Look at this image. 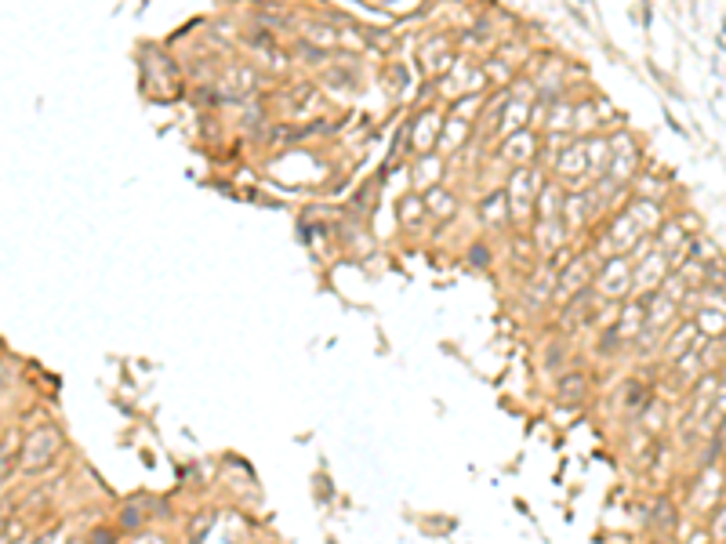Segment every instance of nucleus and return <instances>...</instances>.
Segmentation results:
<instances>
[{
    "mask_svg": "<svg viewBox=\"0 0 726 544\" xmlns=\"http://www.w3.org/2000/svg\"><path fill=\"white\" fill-rule=\"evenodd\" d=\"M541 186H544V181H541V174H537L534 167H516V171L509 174V186H505V193H509V207H512V214H516L520 221L534 214Z\"/></svg>",
    "mask_w": 726,
    "mask_h": 544,
    "instance_id": "1",
    "label": "nucleus"
},
{
    "mask_svg": "<svg viewBox=\"0 0 726 544\" xmlns=\"http://www.w3.org/2000/svg\"><path fill=\"white\" fill-rule=\"evenodd\" d=\"M610 149H614V156H610V171H607V174H610L614 181H628L632 171H635V164H640V149H635V142L628 139V134H614Z\"/></svg>",
    "mask_w": 726,
    "mask_h": 544,
    "instance_id": "2",
    "label": "nucleus"
},
{
    "mask_svg": "<svg viewBox=\"0 0 726 544\" xmlns=\"http://www.w3.org/2000/svg\"><path fill=\"white\" fill-rule=\"evenodd\" d=\"M628 214H632L635 225H640V233H643V236H647V233H657L661 225L668 221L661 200H647V196H635V200L628 204Z\"/></svg>",
    "mask_w": 726,
    "mask_h": 544,
    "instance_id": "3",
    "label": "nucleus"
},
{
    "mask_svg": "<svg viewBox=\"0 0 726 544\" xmlns=\"http://www.w3.org/2000/svg\"><path fill=\"white\" fill-rule=\"evenodd\" d=\"M563 207H567V186H556V181H544L537 193V221H563Z\"/></svg>",
    "mask_w": 726,
    "mask_h": 544,
    "instance_id": "4",
    "label": "nucleus"
},
{
    "mask_svg": "<svg viewBox=\"0 0 726 544\" xmlns=\"http://www.w3.org/2000/svg\"><path fill=\"white\" fill-rule=\"evenodd\" d=\"M537 149H541V142H534L530 131H516V134H509V142L502 146V156L512 160L516 167H534Z\"/></svg>",
    "mask_w": 726,
    "mask_h": 544,
    "instance_id": "5",
    "label": "nucleus"
},
{
    "mask_svg": "<svg viewBox=\"0 0 726 544\" xmlns=\"http://www.w3.org/2000/svg\"><path fill=\"white\" fill-rule=\"evenodd\" d=\"M509 193L505 189H497V193H490L487 200H483V207H480V214H483V221L490 225V229H505L509 225Z\"/></svg>",
    "mask_w": 726,
    "mask_h": 544,
    "instance_id": "6",
    "label": "nucleus"
},
{
    "mask_svg": "<svg viewBox=\"0 0 726 544\" xmlns=\"http://www.w3.org/2000/svg\"><path fill=\"white\" fill-rule=\"evenodd\" d=\"M640 225H635L632 221V214L625 211V214H614V221H610V236H607V244H617V247H635V244H640Z\"/></svg>",
    "mask_w": 726,
    "mask_h": 544,
    "instance_id": "7",
    "label": "nucleus"
},
{
    "mask_svg": "<svg viewBox=\"0 0 726 544\" xmlns=\"http://www.w3.org/2000/svg\"><path fill=\"white\" fill-rule=\"evenodd\" d=\"M574 127V106L563 99H549V116H544V127L549 134H567Z\"/></svg>",
    "mask_w": 726,
    "mask_h": 544,
    "instance_id": "8",
    "label": "nucleus"
},
{
    "mask_svg": "<svg viewBox=\"0 0 726 544\" xmlns=\"http://www.w3.org/2000/svg\"><path fill=\"white\" fill-rule=\"evenodd\" d=\"M556 167H560V174H567V178H574V181H581L585 174H588V160H585V142H577V146H567L560 156H556Z\"/></svg>",
    "mask_w": 726,
    "mask_h": 544,
    "instance_id": "9",
    "label": "nucleus"
},
{
    "mask_svg": "<svg viewBox=\"0 0 726 544\" xmlns=\"http://www.w3.org/2000/svg\"><path fill=\"white\" fill-rule=\"evenodd\" d=\"M610 139H588L585 142V160H588V171H596V174H607L610 171Z\"/></svg>",
    "mask_w": 726,
    "mask_h": 544,
    "instance_id": "10",
    "label": "nucleus"
},
{
    "mask_svg": "<svg viewBox=\"0 0 726 544\" xmlns=\"http://www.w3.org/2000/svg\"><path fill=\"white\" fill-rule=\"evenodd\" d=\"M628 272H632L628 258H610L607 268H603V276H600V287H603V291H621V287H628V280H632Z\"/></svg>",
    "mask_w": 726,
    "mask_h": 544,
    "instance_id": "11",
    "label": "nucleus"
},
{
    "mask_svg": "<svg viewBox=\"0 0 726 544\" xmlns=\"http://www.w3.org/2000/svg\"><path fill=\"white\" fill-rule=\"evenodd\" d=\"M432 124H440V116H436V113H429V109H425V113L415 120V127H411V149H415V153H422V149H429V146H432V139H436Z\"/></svg>",
    "mask_w": 726,
    "mask_h": 544,
    "instance_id": "12",
    "label": "nucleus"
},
{
    "mask_svg": "<svg viewBox=\"0 0 726 544\" xmlns=\"http://www.w3.org/2000/svg\"><path fill=\"white\" fill-rule=\"evenodd\" d=\"M425 207H429V214H436V218H450L454 211H458V200H454L443 186H432V189H425Z\"/></svg>",
    "mask_w": 726,
    "mask_h": 544,
    "instance_id": "13",
    "label": "nucleus"
},
{
    "mask_svg": "<svg viewBox=\"0 0 726 544\" xmlns=\"http://www.w3.org/2000/svg\"><path fill=\"white\" fill-rule=\"evenodd\" d=\"M527 120H530V106L520 102V99H512V102L505 106V113H502V131H505V134H516V131L527 127Z\"/></svg>",
    "mask_w": 726,
    "mask_h": 544,
    "instance_id": "14",
    "label": "nucleus"
},
{
    "mask_svg": "<svg viewBox=\"0 0 726 544\" xmlns=\"http://www.w3.org/2000/svg\"><path fill=\"white\" fill-rule=\"evenodd\" d=\"M440 171H443V160L440 156H422L418 160V167H415V186L418 189H432V186H440Z\"/></svg>",
    "mask_w": 726,
    "mask_h": 544,
    "instance_id": "15",
    "label": "nucleus"
},
{
    "mask_svg": "<svg viewBox=\"0 0 726 544\" xmlns=\"http://www.w3.org/2000/svg\"><path fill=\"white\" fill-rule=\"evenodd\" d=\"M429 214L425 207V196H403L399 200V221L407 225V229H418V221Z\"/></svg>",
    "mask_w": 726,
    "mask_h": 544,
    "instance_id": "16",
    "label": "nucleus"
},
{
    "mask_svg": "<svg viewBox=\"0 0 726 544\" xmlns=\"http://www.w3.org/2000/svg\"><path fill=\"white\" fill-rule=\"evenodd\" d=\"M534 236H537V244H541L544 251H553V247H560V240L567 236V221H537Z\"/></svg>",
    "mask_w": 726,
    "mask_h": 544,
    "instance_id": "17",
    "label": "nucleus"
},
{
    "mask_svg": "<svg viewBox=\"0 0 726 544\" xmlns=\"http://www.w3.org/2000/svg\"><path fill=\"white\" fill-rule=\"evenodd\" d=\"M465 139H469V124H465L462 116L450 113V120H447L443 131H440V142H443V146H462Z\"/></svg>",
    "mask_w": 726,
    "mask_h": 544,
    "instance_id": "18",
    "label": "nucleus"
},
{
    "mask_svg": "<svg viewBox=\"0 0 726 544\" xmlns=\"http://www.w3.org/2000/svg\"><path fill=\"white\" fill-rule=\"evenodd\" d=\"M593 127H600V116H596V102H581V106H574V131L588 134Z\"/></svg>",
    "mask_w": 726,
    "mask_h": 544,
    "instance_id": "19",
    "label": "nucleus"
},
{
    "mask_svg": "<svg viewBox=\"0 0 726 544\" xmlns=\"http://www.w3.org/2000/svg\"><path fill=\"white\" fill-rule=\"evenodd\" d=\"M581 385H585V381H581L577 374H574V378H563V385H560V396H563V399H581V392H585Z\"/></svg>",
    "mask_w": 726,
    "mask_h": 544,
    "instance_id": "20",
    "label": "nucleus"
},
{
    "mask_svg": "<svg viewBox=\"0 0 726 544\" xmlns=\"http://www.w3.org/2000/svg\"><path fill=\"white\" fill-rule=\"evenodd\" d=\"M487 69H490V76H494V80H509V76H512V73H505V66H502V62H490Z\"/></svg>",
    "mask_w": 726,
    "mask_h": 544,
    "instance_id": "21",
    "label": "nucleus"
}]
</instances>
